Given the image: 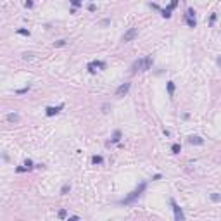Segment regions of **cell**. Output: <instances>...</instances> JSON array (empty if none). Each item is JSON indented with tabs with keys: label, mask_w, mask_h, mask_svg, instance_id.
<instances>
[{
	"label": "cell",
	"mask_w": 221,
	"mask_h": 221,
	"mask_svg": "<svg viewBox=\"0 0 221 221\" xmlns=\"http://www.w3.org/2000/svg\"><path fill=\"white\" fill-rule=\"evenodd\" d=\"M185 21H186V24H188L190 28H195V26H197V21H195V10H194V9H188V10H186Z\"/></svg>",
	"instance_id": "4"
},
{
	"label": "cell",
	"mask_w": 221,
	"mask_h": 221,
	"mask_svg": "<svg viewBox=\"0 0 221 221\" xmlns=\"http://www.w3.org/2000/svg\"><path fill=\"white\" fill-rule=\"evenodd\" d=\"M24 5H26L28 9H31V7H33V2H31V0H26V2H24Z\"/></svg>",
	"instance_id": "26"
},
{
	"label": "cell",
	"mask_w": 221,
	"mask_h": 221,
	"mask_svg": "<svg viewBox=\"0 0 221 221\" xmlns=\"http://www.w3.org/2000/svg\"><path fill=\"white\" fill-rule=\"evenodd\" d=\"M62 107H64V105H57V107H52V105H50V107H47V109H45V114H47V116L48 117H52V116H55V114H59V113H61V109Z\"/></svg>",
	"instance_id": "9"
},
{
	"label": "cell",
	"mask_w": 221,
	"mask_h": 221,
	"mask_svg": "<svg viewBox=\"0 0 221 221\" xmlns=\"http://www.w3.org/2000/svg\"><path fill=\"white\" fill-rule=\"evenodd\" d=\"M178 2H180V0H171V4H169L168 7H166V9H162V10H161V14H162V18H171V12H173V9H174V7L178 5Z\"/></svg>",
	"instance_id": "7"
},
{
	"label": "cell",
	"mask_w": 221,
	"mask_h": 221,
	"mask_svg": "<svg viewBox=\"0 0 221 221\" xmlns=\"http://www.w3.org/2000/svg\"><path fill=\"white\" fill-rule=\"evenodd\" d=\"M119 140H121V131H119V130H116V131H114V135H113V140H111V142H107L105 145L109 147L111 143H117Z\"/></svg>",
	"instance_id": "11"
},
{
	"label": "cell",
	"mask_w": 221,
	"mask_h": 221,
	"mask_svg": "<svg viewBox=\"0 0 221 221\" xmlns=\"http://www.w3.org/2000/svg\"><path fill=\"white\" fill-rule=\"evenodd\" d=\"M218 64H219V66H221V57H219V59H218Z\"/></svg>",
	"instance_id": "29"
},
{
	"label": "cell",
	"mask_w": 221,
	"mask_h": 221,
	"mask_svg": "<svg viewBox=\"0 0 221 221\" xmlns=\"http://www.w3.org/2000/svg\"><path fill=\"white\" fill-rule=\"evenodd\" d=\"M66 216H68V212H66V209H61V211H59V218H61V219H64Z\"/></svg>",
	"instance_id": "23"
},
{
	"label": "cell",
	"mask_w": 221,
	"mask_h": 221,
	"mask_svg": "<svg viewBox=\"0 0 221 221\" xmlns=\"http://www.w3.org/2000/svg\"><path fill=\"white\" fill-rule=\"evenodd\" d=\"M24 166H26V169H28V171L35 168V164H33V161H31V159H26V161H24Z\"/></svg>",
	"instance_id": "16"
},
{
	"label": "cell",
	"mask_w": 221,
	"mask_h": 221,
	"mask_svg": "<svg viewBox=\"0 0 221 221\" xmlns=\"http://www.w3.org/2000/svg\"><path fill=\"white\" fill-rule=\"evenodd\" d=\"M211 200H212V202H219V200H221V195H219V194H211Z\"/></svg>",
	"instance_id": "18"
},
{
	"label": "cell",
	"mask_w": 221,
	"mask_h": 221,
	"mask_svg": "<svg viewBox=\"0 0 221 221\" xmlns=\"http://www.w3.org/2000/svg\"><path fill=\"white\" fill-rule=\"evenodd\" d=\"M145 188H147V183H145V182H142V183H140L138 186H137V188H135L133 192H131L130 195H128V197H125V199H121V200H119V202H121V204H125V206H128V204H133L135 200H137V199H138V197H140V195H142L143 192H145Z\"/></svg>",
	"instance_id": "2"
},
{
	"label": "cell",
	"mask_w": 221,
	"mask_h": 221,
	"mask_svg": "<svg viewBox=\"0 0 221 221\" xmlns=\"http://www.w3.org/2000/svg\"><path fill=\"white\" fill-rule=\"evenodd\" d=\"M69 190H71V185H64V186L61 188V194H62V195H66Z\"/></svg>",
	"instance_id": "19"
},
{
	"label": "cell",
	"mask_w": 221,
	"mask_h": 221,
	"mask_svg": "<svg viewBox=\"0 0 221 221\" xmlns=\"http://www.w3.org/2000/svg\"><path fill=\"white\" fill-rule=\"evenodd\" d=\"M130 88H131V83H123V85H119V87H117V90H116V97H117V99L125 97L126 93L130 92Z\"/></svg>",
	"instance_id": "6"
},
{
	"label": "cell",
	"mask_w": 221,
	"mask_h": 221,
	"mask_svg": "<svg viewBox=\"0 0 221 221\" xmlns=\"http://www.w3.org/2000/svg\"><path fill=\"white\" fill-rule=\"evenodd\" d=\"M7 121H9V123H18V121H19V114H18V113L7 114Z\"/></svg>",
	"instance_id": "12"
},
{
	"label": "cell",
	"mask_w": 221,
	"mask_h": 221,
	"mask_svg": "<svg viewBox=\"0 0 221 221\" xmlns=\"http://www.w3.org/2000/svg\"><path fill=\"white\" fill-rule=\"evenodd\" d=\"M62 45H66V40H59V42H55L54 47H62Z\"/></svg>",
	"instance_id": "24"
},
{
	"label": "cell",
	"mask_w": 221,
	"mask_h": 221,
	"mask_svg": "<svg viewBox=\"0 0 221 221\" xmlns=\"http://www.w3.org/2000/svg\"><path fill=\"white\" fill-rule=\"evenodd\" d=\"M71 5H73V9H76L81 5V0H71Z\"/></svg>",
	"instance_id": "20"
},
{
	"label": "cell",
	"mask_w": 221,
	"mask_h": 221,
	"mask_svg": "<svg viewBox=\"0 0 221 221\" xmlns=\"http://www.w3.org/2000/svg\"><path fill=\"white\" fill-rule=\"evenodd\" d=\"M28 90H30V85H28V87H24V88H21V90H18L16 93H18V95H23V93H26Z\"/></svg>",
	"instance_id": "21"
},
{
	"label": "cell",
	"mask_w": 221,
	"mask_h": 221,
	"mask_svg": "<svg viewBox=\"0 0 221 221\" xmlns=\"http://www.w3.org/2000/svg\"><path fill=\"white\" fill-rule=\"evenodd\" d=\"M188 143H190V145H202L204 138H200L197 135H192V137H188Z\"/></svg>",
	"instance_id": "10"
},
{
	"label": "cell",
	"mask_w": 221,
	"mask_h": 221,
	"mask_svg": "<svg viewBox=\"0 0 221 221\" xmlns=\"http://www.w3.org/2000/svg\"><path fill=\"white\" fill-rule=\"evenodd\" d=\"M111 24V19H104V21H100V26H109Z\"/></svg>",
	"instance_id": "25"
},
{
	"label": "cell",
	"mask_w": 221,
	"mask_h": 221,
	"mask_svg": "<svg viewBox=\"0 0 221 221\" xmlns=\"http://www.w3.org/2000/svg\"><path fill=\"white\" fill-rule=\"evenodd\" d=\"M169 202H171V207H173V211H174V219H176V221H183V219H185V214H183L182 207L176 204V200H174V199H171Z\"/></svg>",
	"instance_id": "3"
},
{
	"label": "cell",
	"mask_w": 221,
	"mask_h": 221,
	"mask_svg": "<svg viewBox=\"0 0 221 221\" xmlns=\"http://www.w3.org/2000/svg\"><path fill=\"white\" fill-rule=\"evenodd\" d=\"M18 35H23V36H30V31L24 30V28H19L18 30Z\"/></svg>",
	"instance_id": "17"
},
{
	"label": "cell",
	"mask_w": 221,
	"mask_h": 221,
	"mask_svg": "<svg viewBox=\"0 0 221 221\" xmlns=\"http://www.w3.org/2000/svg\"><path fill=\"white\" fill-rule=\"evenodd\" d=\"M180 150H182L180 143H173V145H171V152H173V154H180Z\"/></svg>",
	"instance_id": "14"
},
{
	"label": "cell",
	"mask_w": 221,
	"mask_h": 221,
	"mask_svg": "<svg viewBox=\"0 0 221 221\" xmlns=\"http://www.w3.org/2000/svg\"><path fill=\"white\" fill-rule=\"evenodd\" d=\"M24 171H28L26 169V166L23 164V166H19V168H16V173H24Z\"/></svg>",
	"instance_id": "22"
},
{
	"label": "cell",
	"mask_w": 221,
	"mask_h": 221,
	"mask_svg": "<svg viewBox=\"0 0 221 221\" xmlns=\"http://www.w3.org/2000/svg\"><path fill=\"white\" fill-rule=\"evenodd\" d=\"M102 156H93L92 157V162H93V164H102Z\"/></svg>",
	"instance_id": "15"
},
{
	"label": "cell",
	"mask_w": 221,
	"mask_h": 221,
	"mask_svg": "<svg viewBox=\"0 0 221 221\" xmlns=\"http://www.w3.org/2000/svg\"><path fill=\"white\" fill-rule=\"evenodd\" d=\"M154 64V59L152 55H147V57H142V59H137V61L131 64V73H138V71H149Z\"/></svg>",
	"instance_id": "1"
},
{
	"label": "cell",
	"mask_w": 221,
	"mask_h": 221,
	"mask_svg": "<svg viewBox=\"0 0 221 221\" xmlns=\"http://www.w3.org/2000/svg\"><path fill=\"white\" fill-rule=\"evenodd\" d=\"M168 93H169V97H173L174 95V81H168Z\"/></svg>",
	"instance_id": "13"
},
{
	"label": "cell",
	"mask_w": 221,
	"mask_h": 221,
	"mask_svg": "<svg viewBox=\"0 0 221 221\" xmlns=\"http://www.w3.org/2000/svg\"><path fill=\"white\" fill-rule=\"evenodd\" d=\"M95 68H100V69H105V62L104 61H93L88 64V71H90L92 74L95 73Z\"/></svg>",
	"instance_id": "8"
},
{
	"label": "cell",
	"mask_w": 221,
	"mask_h": 221,
	"mask_svg": "<svg viewBox=\"0 0 221 221\" xmlns=\"http://www.w3.org/2000/svg\"><path fill=\"white\" fill-rule=\"evenodd\" d=\"M88 10H92V12H93V10H95V5L90 4V5H88Z\"/></svg>",
	"instance_id": "28"
},
{
	"label": "cell",
	"mask_w": 221,
	"mask_h": 221,
	"mask_svg": "<svg viewBox=\"0 0 221 221\" xmlns=\"http://www.w3.org/2000/svg\"><path fill=\"white\" fill-rule=\"evenodd\" d=\"M161 178H162V174H154V176H152V180H161Z\"/></svg>",
	"instance_id": "27"
},
{
	"label": "cell",
	"mask_w": 221,
	"mask_h": 221,
	"mask_svg": "<svg viewBox=\"0 0 221 221\" xmlns=\"http://www.w3.org/2000/svg\"><path fill=\"white\" fill-rule=\"evenodd\" d=\"M137 35H138V28H130V30L126 31L125 35H123V42H131V40L137 38Z\"/></svg>",
	"instance_id": "5"
}]
</instances>
